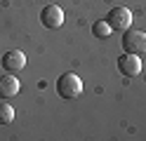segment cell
I'll return each mask as SVG.
<instances>
[{
  "label": "cell",
  "instance_id": "6da1fadb",
  "mask_svg": "<svg viewBox=\"0 0 146 141\" xmlns=\"http://www.w3.org/2000/svg\"><path fill=\"white\" fill-rule=\"evenodd\" d=\"M57 94L61 99H78L80 94H83V80H80L76 73H71V71L59 75V80H57Z\"/></svg>",
  "mask_w": 146,
  "mask_h": 141
},
{
  "label": "cell",
  "instance_id": "8992f818",
  "mask_svg": "<svg viewBox=\"0 0 146 141\" xmlns=\"http://www.w3.org/2000/svg\"><path fill=\"white\" fill-rule=\"evenodd\" d=\"M3 68L7 71V73H19V71H24V66H26V54L21 52V50H10V52H5L3 54Z\"/></svg>",
  "mask_w": 146,
  "mask_h": 141
},
{
  "label": "cell",
  "instance_id": "7a4b0ae2",
  "mask_svg": "<svg viewBox=\"0 0 146 141\" xmlns=\"http://www.w3.org/2000/svg\"><path fill=\"white\" fill-rule=\"evenodd\" d=\"M123 50L130 54H146V31H139V28H127L123 31Z\"/></svg>",
  "mask_w": 146,
  "mask_h": 141
},
{
  "label": "cell",
  "instance_id": "5b68a950",
  "mask_svg": "<svg viewBox=\"0 0 146 141\" xmlns=\"http://www.w3.org/2000/svg\"><path fill=\"white\" fill-rule=\"evenodd\" d=\"M40 24L45 28H59L64 24V9L59 5H45L40 9Z\"/></svg>",
  "mask_w": 146,
  "mask_h": 141
},
{
  "label": "cell",
  "instance_id": "9c48e42d",
  "mask_svg": "<svg viewBox=\"0 0 146 141\" xmlns=\"http://www.w3.org/2000/svg\"><path fill=\"white\" fill-rule=\"evenodd\" d=\"M14 120V108L10 103H0V125H10Z\"/></svg>",
  "mask_w": 146,
  "mask_h": 141
},
{
  "label": "cell",
  "instance_id": "3957f363",
  "mask_svg": "<svg viewBox=\"0 0 146 141\" xmlns=\"http://www.w3.org/2000/svg\"><path fill=\"white\" fill-rule=\"evenodd\" d=\"M106 21L111 24L113 31H127V28L132 26V12H130L127 7H123V5L111 7V12H108Z\"/></svg>",
  "mask_w": 146,
  "mask_h": 141
},
{
  "label": "cell",
  "instance_id": "277c9868",
  "mask_svg": "<svg viewBox=\"0 0 146 141\" xmlns=\"http://www.w3.org/2000/svg\"><path fill=\"white\" fill-rule=\"evenodd\" d=\"M118 71H120L125 78H137V75L141 73V59H139V54L125 52L123 56H118Z\"/></svg>",
  "mask_w": 146,
  "mask_h": 141
},
{
  "label": "cell",
  "instance_id": "ba28073f",
  "mask_svg": "<svg viewBox=\"0 0 146 141\" xmlns=\"http://www.w3.org/2000/svg\"><path fill=\"white\" fill-rule=\"evenodd\" d=\"M111 33H113V28H111V24H108L106 19H99V21L92 24V35L99 38V40H106Z\"/></svg>",
  "mask_w": 146,
  "mask_h": 141
},
{
  "label": "cell",
  "instance_id": "52a82bcc",
  "mask_svg": "<svg viewBox=\"0 0 146 141\" xmlns=\"http://www.w3.org/2000/svg\"><path fill=\"white\" fill-rule=\"evenodd\" d=\"M19 89H21V85H19L14 73L0 75V99H14L19 94Z\"/></svg>",
  "mask_w": 146,
  "mask_h": 141
}]
</instances>
